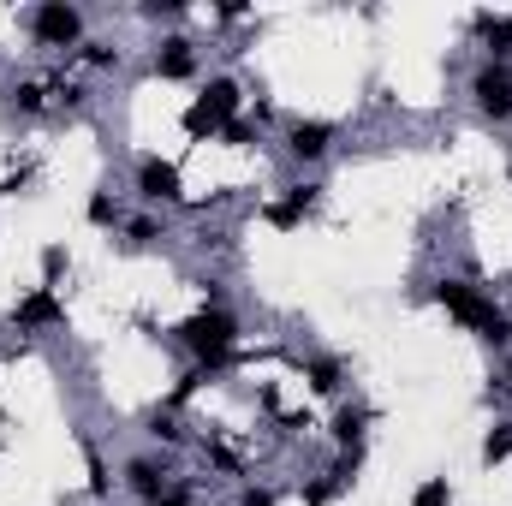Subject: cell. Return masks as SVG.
<instances>
[{"instance_id":"6da1fadb","label":"cell","mask_w":512,"mask_h":506,"mask_svg":"<svg viewBox=\"0 0 512 506\" xmlns=\"http://www.w3.org/2000/svg\"><path fill=\"white\" fill-rule=\"evenodd\" d=\"M453 322H465L477 340H489V346H512V310H501L483 286H471V280H435V292H429Z\"/></svg>"},{"instance_id":"7a4b0ae2","label":"cell","mask_w":512,"mask_h":506,"mask_svg":"<svg viewBox=\"0 0 512 506\" xmlns=\"http://www.w3.org/2000/svg\"><path fill=\"white\" fill-rule=\"evenodd\" d=\"M173 334H179V346L197 358L203 376H209V370H227V364L239 358V316H233V310H209V304H203V310L185 316Z\"/></svg>"},{"instance_id":"3957f363","label":"cell","mask_w":512,"mask_h":506,"mask_svg":"<svg viewBox=\"0 0 512 506\" xmlns=\"http://www.w3.org/2000/svg\"><path fill=\"white\" fill-rule=\"evenodd\" d=\"M239 108H245V90L233 84V78H209L203 90H197V102L185 108V131L203 143V137H221V126H233L239 120Z\"/></svg>"},{"instance_id":"277c9868","label":"cell","mask_w":512,"mask_h":506,"mask_svg":"<svg viewBox=\"0 0 512 506\" xmlns=\"http://www.w3.org/2000/svg\"><path fill=\"white\" fill-rule=\"evenodd\" d=\"M24 30L36 48H84V6L72 0H42L24 12Z\"/></svg>"},{"instance_id":"5b68a950","label":"cell","mask_w":512,"mask_h":506,"mask_svg":"<svg viewBox=\"0 0 512 506\" xmlns=\"http://www.w3.org/2000/svg\"><path fill=\"white\" fill-rule=\"evenodd\" d=\"M471 102H477V114H483L489 126H507L512 120V66L483 60V66L471 72Z\"/></svg>"},{"instance_id":"8992f818","label":"cell","mask_w":512,"mask_h":506,"mask_svg":"<svg viewBox=\"0 0 512 506\" xmlns=\"http://www.w3.org/2000/svg\"><path fill=\"white\" fill-rule=\"evenodd\" d=\"M126 489L143 506L167 501L173 495V459L167 453H137V459H126Z\"/></svg>"},{"instance_id":"52a82bcc","label":"cell","mask_w":512,"mask_h":506,"mask_svg":"<svg viewBox=\"0 0 512 506\" xmlns=\"http://www.w3.org/2000/svg\"><path fill=\"white\" fill-rule=\"evenodd\" d=\"M12 328L18 334H42V328H66V298L54 286H36L12 304Z\"/></svg>"},{"instance_id":"ba28073f","label":"cell","mask_w":512,"mask_h":506,"mask_svg":"<svg viewBox=\"0 0 512 506\" xmlns=\"http://www.w3.org/2000/svg\"><path fill=\"white\" fill-rule=\"evenodd\" d=\"M334 120H292L286 126V155L298 161V167H316V161H328V149H334Z\"/></svg>"},{"instance_id":"9c48e42d","label":"cell","mask_w":512,"mask_h":506,"mask_svg":"<svg viewBox=\"0 0 512 506\" xmlns=\"http://www.w3.org/2000/svg\"><path fill=\"white\" fill-rule=\"evenodd\" d=\"M149 72H155L161 84H185V78H197V42H191V36H161L155 54H149Z\"/></svg>"},{"instance_id":"30bf717a","label":"cell","mask_w":512,"mask_h":506,"mask_svg":"<svg viewBox=\"0 0 512 506\" xmlns=\"http://www.w3.org/2000/svg\"><path fill=\"white\" fill-rule=\"evenodd\" d=\"M179 167L173 161H161V155H143L137 161V197L143 203H179Z\"/></svg>"},{"instance_id":"8fae6325","label":"cell","mask_w":512,"mask_h":506,"mask_svg":"<svg viewBox=\"0 0 512 506\" xmlns=\"http://www.w3.org/2000/svg\"><path fill=\"white\" fill-rule=\"evenodd\" d=\"M471 30H477V42H483V60L512 66V12H477Z\"/></svg>"},{"instance_id":"7c38bea8","label":"cell","mask_w":512,"mask_h":506,"mask_svg":"<svg viewBox=\"0 0 512 506\" xmlns=\"http://www.w3.org/2000/svg\"><path fill=\"white\" fill-rule=\"evenodd\" d=\"M376 423V411L370 405H340L334 411V423H328V435H334V447L340 453H352V447H364V429Z\"/></svg>"},{"instance_id":"4fadbf2b","label":"cell","mask_w":512,"mask_h":506,"mask_svg":"<svg viewBox=\"0 0 512 506\" xmlns=\"http://www.w3.org/2000/svg\"><path fill=\"white\" fill-rule=\"evenodd\" d=\"M304 381H310V393H322V399H334V393L346 387V364L322 352V358H310V364H304Z\"/></svg>"},{"instance_id":"5bb4252c","label":"cell","mask_w":512,"mask_h":506,"mask_svg":"<svg viewBox=\"0 0 512 506\" xmlns=\"http://www.w3.org/2000/svg\"><path fill=\"white\" fill-rule=\"evenodd\" d=\"M6 102H12V114H42V108H48V84H36V78H18V84L6 90Z\"/></svg>"},{"instance_id":"9a60e30c","label":"cell","mask_w":512,"mask_h":506,"mask_svg":"<svg viewBox=\"0 0 512 506\" xmlns=\"http://www.w3.org/2000/svg\"><path fill=\"white\" fill-rule=\"evenodd\" d=\"M84 221H90V227H102V233H108V227H120V197H114V191H90Z\"/></svg>"},{"instance_id":"2e32d148","label":"cell","mask_w":512,"mask_h":506,"mask_svg":"<svg viewBox=\"0 0 512 506\" xmlns=\"http://www.w3.org/2000/svg\"><path fill=\"white\" fill-rule=\"evenodd\" d=\"M155 239H167V227H161L155 215H131L126 221V251H149Z\"/></svg>"},{"instance_id":"e0dca14e","label":"cell","mask_w":512,"mask_h":506,"mask_svg":"<svg viewBox=\"0 0 512 506\" xmlns=\"http://www.w3.org/2000/svg\"><path fill=\"white\" fill-rule=\"evenodd\" d=\"M507 459H512V417H507V423H495V429L483 435V465L495 471V465H507Z\"/></svg>"},{"instance_id":"ac0fdd59","label":"cell","mask_w":512,"mask_h":506,"mask_svg":"<svg viewBox=\"0 0 512 506\" xmlns=\"http://www.w3.org/2000/svg\"><path fill=\"white\" fill-rule=\"evenodd\" d=\"M84 465H90V495H96V501H108V495H114V471H108V459H102L90 441H84Z\"/></svg>"},{"instance_id":"d6986e66","label":"cell","mask_w":512,"mask_h":506,"mask_svg":"<svg viewBox=\"0 0 512 506\" xmlns=\"http://www.w3.org/2000/svg\"><path fill=\"white\" fill-rule=\"evenodd\" d=\"M322 179H298V185H286V203L298 209V215H316V203H322Z\"/></svg>"},{"instance_id":"ffe728a7","label":"cell","mask_w":512,"mask_h":506,"mask_svg":"<svg viewBox=\"0 0 512 506\" xmlns=\"http://www.w3.org/2000/svg\"><path fill=\"white\" fill-rule=\"evenodd\" d=\"M262 221H268L274 233H298V227H304V215H298V209H292L286 197H274V203H262Z\"/></svg>"},{"instance_id":"44dd1931","label":"cell","mask_w":512,"mask_h":506,"mask_svg":"<svg viewBox=\"0 0 512 506\" xmlns=\"http://www.w3.org/2000/svg\"><path fill=\"white\" fill-rule=\"evenodd\" d=\"M411 506H453V483H447V477H423V483L411 489Z\"/></svg>"},{"instance_id":"7402d4cb","label":"cell","mask_w":512,"mask_h":506,"mask_svg":"<svg viewBox=\"0 0 512 506\" xmlns=\"http://www.w3.org/2000/svg\"><path fill=\"white\" fill-rule=\"evenodd\" d=\"M149 435H155L161 447H185V429H179L173 411H155V417H149Z\"/></svg>"},{"instance_id":"603a6c76","label":"cell","mask_w":512,"mask_h":506,"mask_svg":"<svg viewBox=\"0 0 512 506\" xmlns=\"http://www.w3.org/2000/svg\"><path fill=\"white\" fill-rule=\"evenodd\" d=\"M66 268H72L66 245H48V251H42V286H54V292H60V274H66Z\"/></svg>"},{"instance_id":"cb8c5ba5","label":"cell","mask_w":512,"mask_h":506,"mask_svg":"<svg viewBox=\"0 0 512 506\" xmlns=\"http://www.w3.org/2000/svg\"><path fill=\"white\" fill-rule=\"evenodd\" d=\"M298 495H304V506H334V495H340V483H334V477L322 471V477H310V483H304Z\"/></svg>"},{"instance_id":"d4e9b609","label":"cell","mask_w":512,"mask_h":506,"mask_svg":"<svg viewBox=\"0 0 512 506\" xmlns=\"http://www.w3.org/2000/svg\"><path fill=\"white\" fill-rule=\"evenodd\" d=\"M78 60H84V66H96V72H108V66H120V48H114V42H84V48H78Z\"/></svg>"},{"instance_id":"484cf974","label":"cell","mask_w":512,"mask_h":506,"mask_svg":"<svg viewBox=\"0 0 512 506\" xmlns=\"http://www.w3.org/2000/svg\"><path fill=\"white\" fill-rule=\"evenodd\" d=\"M137 18H149V24H173V18H185V0H149V6H137Z\"/></svg>"},{"instance_id":"4316f807","label":"cell","mask_w":512,"mask_h":506,"mask_svg":"<svg viewBox=\"0 0 512 506\" xmlns=\"http://www.w3.org/2000/svg\"><path fill=\"white\" fill-rule=\"evenodd\" d=\"M209 465H215V471H227V477H245V459H239L233 447H209Z\"/></svg>"},{"instance_id":"83f0119b","label":"cell","mask_w":512,"mask_h":506,"mask_svg":"<svg viewBox=\"0 0 512 506\" xmlns=\"http://www.w3.org/2000/svg\"><path fill=\"white\" fill-rule=\"evenodd\" d=\"M221 143L245 149V143H256V126H251V120H233V126H221Z\"/></svg>"},{"instance_id":"f1b7e54d","label":"cell","mask_w":512,"mask_h":506,"mask_svg":"<svg viewBox=\"0 0 512 506\" xmlns=\"http://www.w3.org/2000/svg\"><path fill=\"white\" fill-rule=\"evenodd\" d=\"M239 506H280V495L262 489V483H245V489H239Z\"/></svg>"},{"instance_id":"f546056e","label":"cell","mask_w":512,"mask_h":506,"mask_svg":"<svg viewBox=\"0 0 512 506\" xmlns=\"http://www.w3.org/2000/svg\"><path fill=\"white\" fill-rule=\"evenodd\" d=\"M197 381H203V370H185V376H179V387H173V399H167V405H185V399L197 393Z\"/></svg>"},{"instance_id":"4dcf8cb0","label":"cell","mask_w":512,"mask_h":506,"mask_svg":"<svg viewBox=\"0 0 512 506\" xmlns=\"http://www.w3.org/2000/svg\"><path fill=\"white\" fill-rule=\"evenodd\" d=\"M245 18H251V6H239V0L233 6H215V24H245Z\"/></svg>"},{"instance_id":"1f68e13d","label":"cell","mask_w":512,"mask_h":506,"mask_svg":"<svg viewBox=\"0 0 512 506\" xmlns=\"http://www.w3.org/2000/svg\"><path fill=\"white\" fill-rule=\"evenodd\" d=\"M155 506H197V495H191V489H179V483H173V495H167V501H155Z\"/></svg>"},{"instance_id":"d6a6232c","label":"cell","mask_w":512,"mask_h":506,"mask_svg":"<svg viewBox=\"0 0 512 506\" xmlns=\"http://www.w3.org/2000/svg\"><path fill=\"white\" fill-rule=\"evenodd\" d=\"M507 387H512V358H507Z\"/></svg>"},{"instance_id":"836d02e7","label":"cell","mask_w":512,"mask_h":506,"mask_svg":"<svg viewBox=\"0 0 512 506\" xmlns=\"http://www.w3.org/2000/svg\"><path fill=\"white\" fill-rule=\"evenodd\" d=\"M507 179H512V155H507Z\"/></svg>"}]
</instances>
